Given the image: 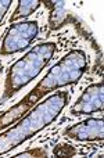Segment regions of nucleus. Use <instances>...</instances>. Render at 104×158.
I'll list each match as a JSON object with an SVG mask.
<instances>
[{"label": "nucleus", "mask_w": 104, "mask_h": 158, "mask_svg": "<svg viewBox=\"0 0 104 158\" xmlns=\"http://www.w3.org/2000/svg\"><path fill=\"white\" fill-rule=\"evenodd\" d=\"M88 69V57L83 50H71L61 57L56 65L50 68L46 77L42 79L19 103L14 104L7 111L0 114V131H4L11 123L17 122L33 106L42 101L44 94L56 89L75 85L79 82Z\"/></svg>", "instance_id": "obj_1"}, {"label": "nucleus", "mask_w": 104, "mask_h": 158, "mask_svg": "<svg viewBox=\"0 0 104 158\" xmlns=\"http://www.w3.org/2000/svg\"><path fill=\"white\" fill-rule=\"evenodd\" d=\"M68 101V92L58 90L46 100H42L33 106L14 126L0 132V156L10 153L44 128L50 126L58 118Z\"/></svg>", "instance_id": "obj_2"}, {"label": "nucleus", "mask_w": 104, "mask_h": 158, "mask_svg": "<svg viewBox=\"0 0 104 158\" xmlns=\"http://www.w3.org/2000/svg\"><path fill=\"white\" fill-rule=\"evenodd\" d=\"M56 52L57 44L54 42H44L33 46V49H31L24 57L17 60L10 67L6 77L3 101L10 98L29 82H32L49 64Z\"/></svg>", "instance_id": "obj_3"}, {"label": "nucleus", "mask_w": 104, "mask_h": 158, "mask_svg": "<svg viewBox=\"0 0 104 158\" xmlns=\"http://www.w3.org/2000/svg\"><path fill=\"white\" fill-rule=\"evenodd\" d=\"M39 25L36 21L14 22L7 29L0 46V56H11L22 52L38 36Z\"/></svg>", "instance_id": "obj_4"}, {"label": "nucleus", "mask_w": 104, "mask_h": 158, "mask_svg": "<svg viewBox=\"0 0 104 158\" xmlns=\"http://www.w3.org/2000/svg\"><path fill=\"white\" fill-rule=\"evenodd\" d=\"M104 110V83H93L88 86L71 107L72 115H90Z\"/></svg>", "instance_id": "obj_5"}, {"label": "nucleus", "mask_w": 104, "mask_h": 158, "mask_svg": "<svg viewBox=\"0 0 104 158\" xmlns=\"http://www.w3.org/2000/svg\"><path fill=\"white\" fill-rule=\"evenodd\" d=\"M67 137L78 142H94L104 139V119L103 118H88L79 123L69 126L64 132Z\"/></svg>", "instance_id": "obj_6"}, {"label": "nucleus", "mask_w": 104, "mask_h": 158, "mask_svg": "<svg viewBox=\"0 0 104 158\" xmlns=\"http://www.w3.org/2000/svg\"><path fill=\"white\" fill-rule=\"evenodd\" d=\"M40 4L42 3L39 2V0H19L15 11H14L13 15L10 17V24H14V22L18 21V19L29 17L33 11H36L40 7Z\"/></svg>", "instance_id": "obj_7"}, {"label": "nucleus", "mask_w": 104, "mask_h": 158, "mask_svg": "<svg viewBox=\"0 0 104 158\" xmlns=\"http://www.w3.org/2000/svg\"><path fill=\"white\" fill-rule=\"evenodd\" d=\"M22 157H47V153L44 151V148H33V150H28L14 156V158H22Z\"/></svg>", "instance_id": "obj_8"}, {"label": "nucleus", "mask_w": 104, "mask_h": 158, "mask_svg": "<svg viewBox=\"0 0 104 158\" xmlns=\"http://www.w3.org/2000/svg\"><path fill=\"white\" fill-rule=\"evenodd\" d=\"M11 6V0H0V24H2L3 18H4L6 13L8 11Z\"/></svg>", "instance_id": "obj_9"}, {"label": "nucleus", "mask_w": 104, "mask_h": 158, "mask_svg": "<svg viewBox=\"0 0 104 158\" xmlns=\"http://www.w3.org/2000/svg\"><path fill=\"white\" fill-rule=\"evenodd\" d=\"M61 147L64 148L63 150V153H58V154H56V156H60V157H72L74 156L75 153H77V150H75L74 147H72V146H69V144H61Z\"/></svg>", "instance_id": "obj_10"}]
</instances>
